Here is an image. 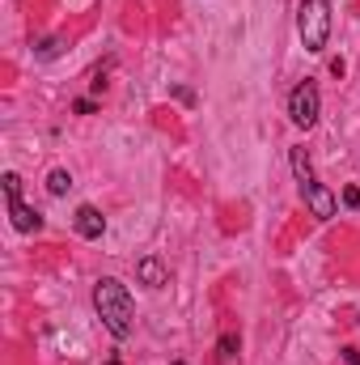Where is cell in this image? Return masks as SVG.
<instances>
[{
    "label": "cell",
    "mask_w": 360,
    "mask_h": 365,
    "mask_svg": "<svg viewBox=\"0 0 360 365\" xmlns=\"http://www.w3.org/2000/svg\"><path fill=\"white\" fill-rule=\"evenodd\" d=\"M318 110H322V98H318V86L314 81H301L297 90L288 93V119L297 128H314L318 123Z\"/></svg>",
    "instance_id": "cell-3"
},
{
    "label": "cell",
    "mask_w": 360,
    "mask_h": 365,
    "mask_svg": "<svg viewBox=\"0 0 360 365\" xmlns=\"http://www.w3.org/2000/svg\"><path fill=\"white\" fill-rule=\"evenodd\" d=\"M0 182H4V195H9V204H13V200H21V175H13V170H9Z\"/></svg>",
    "instance_id": "cell-10"
},
{
    "label": "cell",
    "mask_w": 360,
    "mask_h": 365,
    "mask_svg": "<svg viewBox=\"0 0 360 365\" xmlns=\"http://www.w3.org/2000/svg\"><path fill=\"white\" fill-rule=\"evenodd\" d=\"M301 200L309 204V212H314L318 221H331V217H335V195H331V187H322L318 179L301 182Z\"/></svg>",
    "instance_id": "cell-4"
},
{
    "label": "cell",
    "mask_w": 360,
    "mask_h": 365,
    "mask_svg": "<svg viewBox=\"0 0 360 365\" xmlns=\"http://www.w3.org/2000/svg\"><path fill=\"white\" fill-rule=\"evenodd\" d=\"M9 217H13V225H17L21 234H38V230H43V217H38L34 208H26L21 200H13V204H9Z\"/></svg>",
    "instance_id": "cell-7"
},
{
    "label": "cell",
    "mask_w": 360,
    "mask_h": 365,
    "mask_svg": "<svg viewBox=\"0 0 360 365\" xmlns=\"http://www.w3.org/2000/svg\"><path fill=\"white\" fill-rule=\"evenodd\" d=\"M136 280L149 284V289H162V284H170V272H166V264H162L157 255H144V259L136 264Z\"/></svg>",
    "instance_id": "cell-6"
},
{
    "label": "cell",
    "mask_w": 360,
    "mask_h": 365,
    "mask_svg": "<svg viewBox=\"0 0 360 365\" xmlns=\"http://www.w3.org/2000/svg\"><path fill=\"white\" fill-rule=\"evenodd\" d=\"M216 353H221V357L229 361V357L238 353V336H233V331H225V336H221V344H216Z\"/></svg>",
    "instance_id": "cell-11"
},
{
    "label": "cell",
    "mask_w": 360,
    "mask_h": 365,
    "mask_svg": "<svg viewBox=\"0 0 360 365\" xmlns=\"http://www.w3.org/2000/svg\"><path fill=\"white\" fill-rule=\"evenodd\" d=\"M297 34L305 43V51H327L331 38V0H301L297 9Z\"/></svg>",
    "instance_id": "cell-2"
},
{
    "label": "cell",
    "mask_w": 360,
    "mask_h": 365,
    "mask_svg": "<svg viewBox=\"0 0 360 365\" xmlns=\"http://www.w3.org/2000/svg\"><path fill=\"white\" fill-rule=\"evenodd\" d=\"M106 365H119V361H106Z\"/></svg>",
    "instance_id": "cell-14"
},
{
    "label": "cell",
    "mask_w": 360,
    "mask_h": 365,
    "mask_svg": "<svg viewBox=\"0 0 360 365\" xmlns=\"http://www.w3.org/2000/svg\"><path fill=\"white\" fill-rule=\"evenodd\" d=\"M68 187H73V175L68 170H51V179H47V191L51 195H68Z\"/></svg>",
    "instance_id": "cell-9"
},
{
    "label": "cell",
    "mask_w": 360,
    "mask_h": 365,
    "mask_svg": "<svg viewBox=\"0 0 360 365\" xmlns=\"http://www.w3.org/2000/svg\"><path fill=\"white\" fill-rule=\"evenodd\" d=\"M344 204H348L352 212H360V187H344Z\"/></svg>",
    "instance_id": "cell-12"
},
{
    "label": "cell",
    "mask_w": 360,
    "mask_h": 365,
    "mask_svg": "<svg viewBox=\"0 0 360 365\" xmlns=\"http://www.w3.org/2000/svg\"><path fill=\"white\" fill-rule=\"evenodd\" d=\"M344 361H348V365H360V349H344Z\"/></svg>",
    "instance_id": "cell-13"
},
{
    "label": "cell",
    "mask_w": 360,
    "mask_h": 365,
    "mask_svg": "<svg viewBox=\"0 0 360 365\" xmlns=\"http://www.w3.org/2000/svg\"><path fill=\"white\" fill-rule=\"evenodd\" d=\"M292 175H297V182L314 179V166H309V153L305 149H292Z\"/></svg>",
    "instance_id": "cell-8"
},
{
    "label": "cell",
    "mask_w": 360,
    "mask_h": 365,
    "mask_svg": "<svg viewBox=\"0 0 360 365\" xmlns=\"http://www.w3.org/2000/svg\"><path fill=\"white\" fill-rule=\"evenodd\" d=\"M93 310L102 319V327L115 336V340H127L132 327H136V306H132V293L127 284H119L115 276H102L93 284Z\"/></svg>",
    "instance_id": "cell-1"
},
{
    "label": "cell",
    "mask_w": 360,
    "mask_h": 365,
    "mask_svg": "<svg viewBox=\"0 0 360 365\" xmlns=\"http://www.w3.org/2000/svg\"><path fill=\"white\" fill-rule=\"evenodd\" d=\"M174 365H186V361H174Z\"/></svg>",
    "instance_id": "cell-15"
},
{
    "label": "cell",
    "mask_w": 360,
    "mask_h": 365,
    "mask_svg": "<svg viewBox=\"0 0 360 365\" xmlns=\"http://www.w3.org/2000/svg\"><path fill=\"white\" fill-rule=\"evenodd\" d=\"M73 225H77V234H81V238H102V234H106V217H102L93 204H81V208H77Z\"/></svg>",
    "instance_id": "cell-5"
}]
</instances>
